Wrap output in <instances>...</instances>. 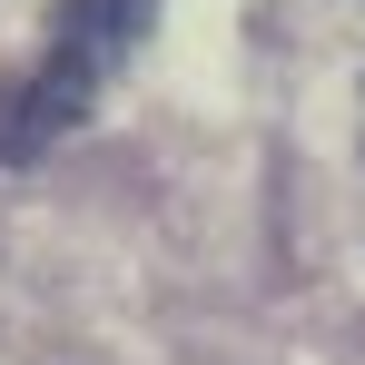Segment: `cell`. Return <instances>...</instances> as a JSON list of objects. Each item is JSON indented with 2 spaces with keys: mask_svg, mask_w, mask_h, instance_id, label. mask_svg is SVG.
I'll return each instance as SVG.
<instances>
[{
  "mask_svg": "<svg viewBox=\"0 0 365 365\" xmlns=\"http://www.w3.org/2000/svg\"><path fill=\"white\" fill-rule=\"evenodd\" d=\"M138 30H148V0H69V10H60V30H50V60H40V79L60 89L79 119H89V109H99V89L119 79V60L138 50Z\"/></svg>",
  "mask_w": 365,
  "mask_h": 365,
  "instance_id": "1",
  "label": "cell"
},
{
  "mask_svg": "<svg viewBox=\"0 0 365 365\" xmlns=\"http://www.w3.org/2000/svg\"><path fill=\"white\" fill-rule=\"evenodd\" d=\"M69 128H79V109H69L40 69L10 79V89H0V168H30V158H40L50 138H69Z\"/></svg>",
  "mask_w": 365,
  "mask_h": 365,
  "instance_id": "2",
  "label": "cell"
}]
</instances>
